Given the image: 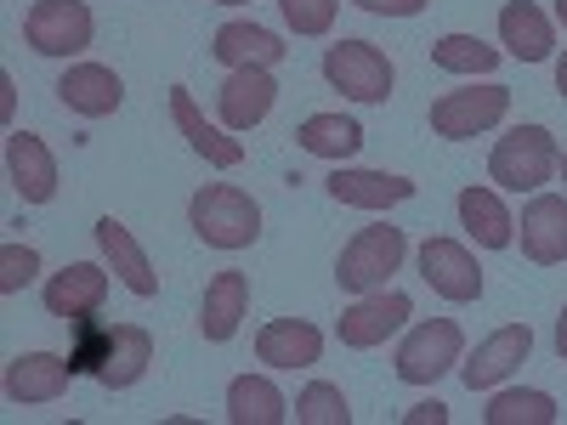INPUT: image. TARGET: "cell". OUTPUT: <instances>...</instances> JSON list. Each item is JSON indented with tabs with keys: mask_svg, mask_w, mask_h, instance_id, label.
<instances>
[{
	"mask_svg": "<svg viewBox=\"0 0 567 425\" xmlns=\"http://www.w3.org/2000/svg\"><path fill=\"white\" fill-rule=\"evenodd\" d=\"M187 221L210 250H250L261 239V205L233 182H210L187 199Z\"/></svg>",
	"mask_w": 567,
	"mask_h": 425,
	"instance_id": "obj_1",
	"label": "cell"
},
{
	"mask_svg": "<svg viewBox=\"0 0 567 425\" xmlns=\"http://www.w3.org/2000/svg\"><path fill=\"white\" fill-rule=\"evenodd\" d=\"M58 97H63V108L80 114V120H103V114H114V108L125 103V80H120L109 63H74V69H63V80H58Z\"/></svg>",
	"mask_w": 567,
	"mask_h": 425,
	"instance_id": "obj_18",
	"label": "cell"
},
{
	"mask_svg": "<svg viewBox=\"0 0 567 425\" xmlns=\"http://www.w3.org/2000/svg\"><path fill=\"white\" fill-rule=\"evenodd\" d=\"M561 154H556V136L545 125H516L494 142L488 154V176L505 187V194H539V187L556 176Z\"/></svg>",
	"mask_w": 567,
	"mask_h": 425,
	"instance_id": "obj_2",
	"label": "cell"
},
{
	"mask_svg": "<svg viewBox=\"0 0 567 425\" xmlns=\"http://www.w3.org/2000/svg\"><path fill=\"white\" fill-rule=\"evenodd\" d=\"M403 425H449V403H414L409 414H403Z\"/></svg>",
	"mask_w": 567,
	"mask_h": 425,
	"instance_id": "obj_34",
	"label": "cell"
},
{
	"mask_svg": "<svg viewBox=\"0 0 567 425\" xmlns=\"http://www.w3.org/2000/svg\"><path fill=\"white\" fill-rule=\"evenodd\" d=\"M91 34H97V18L85 0H34L23 12V40L40 58H80Z\"/></svg>",
	"mask_w": 567,
	"mask_h": 425,
	"instance_id": "obj_5",
	"label": "cell"
},
{
	"mask_svg": "<svg viewBox=\"0 0 567 425\" xmlns=\"http://www.w3.org/2000/svg\"><path fill=\"white\" fill-rule=\"evenodd\" d=\"M336 205H352V210H392L403 199H414V182L409 176H386V170H347L336 165V176L323 182Z\"/></svg>",
	"mask_w": 567,
	"mask_h": 425,
	"instance_id": "obj_22",
	"label": "cell"
},
{
	"mask_svg": "<svg viewBox=\"0 0 567 425\" xmlns=\"http://www.w3.org/2000/svg\"><path fill=\"white\" fill-rule=\"evenodd\" d=\"M40 272V250L34 245H0V296H18L23 283Z\"/></svg>",
	"mask_w": 567,
	"mask_h": 425,
	"instance_id": "obj_32",
	"label": "cell"
},
{
	"mask_svg": "<svg viewBox=\"0 0 567 425\" xmlns=\"http://www.w3.org/2000/svg\"><path fill=\"white\" fill-rule=\"evenodd\" d=\"M323 80L341 91V97L352 103H386L392 97V58L381 52V45H369V40H336L323 52Z\"/></svg>",
	"mask_w": 567,
	"mask_h": 425,
	"instance_id": "obj_4",
	"label": "cell"
},
{
	"mask_svg": "<svg viewBox=\"0 0 567 425\" xmlns=\"http://www.w3.org/2000/svg\"><path fill=\"white\" fill-rule=\"evenodd\" d=\"M409 256V239H403V227H363L352 232V245L341 250L336 261V283L347 296H374V290H386V278L403 267Z\"/></svg>",
	"mask_w": 567,
	"mask_h": 425,
	"instance_id": "obj_3",
	"label": "cell"
},
{
	"mask_svg": "<svg viewBox=\"0 0 567 425\" xmlns=\"http://www.w3.org/2000/svg\"><path fill=\"white\" fill-rule=\"evenodd\" d=\"M216 7H245V0H216Z\"/></svg>",
	"mask_w": 567,
	"mask_h": 425,
	"instance_id": "obj_40",
	"label": "cell"
},
{
	"mask_svg": "<svg viewBox=\"0 0 567 425\" xmlns=\"http://www.w3.org/2000/svg\"><path fill=\"white\" fill-rule=\"evenodd\" d=\"M528 352H534V329H528V323H505V329H494V335L471 352V357H460V381H465L471 392H494L516 363H528Z\"/></svg>",
	"mask_w": 567,
	"mask_h": 425,
	"instance_id": "obj_11",
	"label": "cell"
},
{
	"mask_svg": "<svg viewBox=\"0 0 567 425\" xmlns=\"http://www.w3.org/2000/svg\"><path fill=\"white\" fill-rule=\"evenodd\" d=\"M12 108H18V91H12V74H0V114L12 120Z\"/></svg>",
	"mask_w": 567,
	"mask_h": 425,
	"instance_id": "obj_35",
	"label": "cell"
},
{
	"mask_svg": "<svg viewBox=\"0 0 567 425\" xmlns=\"http://www.w3.org/2000/svg\"><path fill=\"white\" fill-rule=\"evenodd\" d=\"M296 142H301L312 159H336V165H347V159L363 148V125L347 120V114H312V120H301Z\"/></svg>",
	"mask_w": 567,
	"mask_h": 425,
	"instance_id": "obj_27",
	"label": "cell"
},
{
	"mask_svg": "<svg viewBox=\"0 0 567 425\" xmlns=\"http://www.w3.org/2000/svg\"><path fill=\"white\" fill-rule=\"evenodd\" d=\"M284 52H290V45L261 23H221L216 45H210V58L227 63V69H272V63H284Z\"/></svg>",
	"mask_w": 567,
	"mask_h": 425,
	"instance_id": "obj_23",
	"label": "cell"
},
{
	"mask_svg": "<svg viewBox=\"0 0 567 425\" xmlns=\"http://www.w3.org/2000/svg\"><path fill=\"white\" fill-rule=\"evenodd\" d=\"M499 45H483L477 34H443L437 45H432V63L443 69V74H471V80H488L494 69H499Z\"/></svg>",
	"mask_w": 567,
	"mask_h": 425,
	"instance_id": "obj_28",
	"label": "cell"
},
{
	"mask_svg": "<svg viewBox=\"0 0 567 425\" xmlns=\"http://www.w3.org/2000/svg\"><path fill=\"white\" fill-rule=\"evenodd\" d=\"M256 357L267 369H312L323 357V329L307 318H272L256 335Z\"/></svg>",
	"mask_w": 567,
	"mask_h": 425,
	"instance_id": "obj_20",
	"label": "cell"
},
{
	"mask_svg": "<svg viewBox=\"0 0 567 425\" xmlns=\"http://www.w3.org/2000/svg\"><path fill=\"white\" fill-rule=\"evenodd\" d=\"M227 419L233 425H284L290 419V403H284V392L267 374H239L227 386Z\"/></svg>",
	"mask_w": 567,
	"mask_h": 425,
	"instance_id": "obj_26",
	"label": "cell"
},
{
	"mask_svg": "<svg viewBox=\"0 0 567 425\" xmlns=\"http://www.w3.org/2000/svg\"><path fill=\"white\" fill-rule=\"evenodd\" d=\"M272 103H278L272 69H233L227 85L216 91V114H221L227 131H256L272 114Z\"/></svg>",
	"mask_w": 567,
	"mask_h": 425,
	"instance_id": "obj_14",
	"label": "cell"
},
{
	"mask_svg": "<svg viewBox=\"0 0 567 425\" xmlns=\"http://www.w3.org/2000/svg\"><path fill=\"white\" fill-rule=\"evenodd\" d=\"M352 7H363V12H374V18H420L425 0H352Z\"/></svg>",
	"mask_w": 567,
	"mask_h": 425,
	"instance_id": "obj_33",
	"label": "cell"
},
{
	"mask_svg": "<svg viewBox=\"0 0 567 425\" xmlns=\"http://www.w3.org/2000/svg\"><path fill=\"white\" fill-rule=\"evenodd\" d=\"M7 176L18 187L23 205H52L58 199V159L34 131H12L7 136Z\"/></svg>",
	"mask_w": 567,
	"mask_h": 425,
	"instance_id": "obj_15",
	"label": "cell"
},
{
	"mask_svg": "<svg viewBox=\"0 0 567 425\" xmlns=\"http://www.w3.org/2000/svg\"><path fill=\"white\" fill-rule=\"evenodd\" d=\"M97 250H103V261H109V272L125 283L131 296H142V301H154L159 296V272H154V261H148V250H142L136 239H131V227L125 221H114V216H103L97 227Z\"/></svg>",
	"mask_w": 567,
	"mask_h": 425,
	"instance_id": "obj_16",
	"label": "cell"
},
{
	"mask_svg": "<svg viewBox=\"0 0 567 425\" xmlns=\"http://www.w3.org/2000/svg\"><path fill=\"white\" fill-rule=\"evenodd\" d=\"M296 425H352L347 392L329 386V381H312V386L296 397Z\"/></svg>",
	"mask_w": 567,
	"mask_h": 425,
	"instance_id": "obj_30",
	"label": "cell"
},
{
	"mask_svg": "<svg viewBox=\"0 0 567 425\" xmlns=\"http://www.w3.org/2000/svg\"><path fill=\"white\" fill-rule=\"evenodd\" d=\"M414 318V301L398 296V290H374V296H358L347 312H341V346L352 352H369V346H386L398 329Z\"/></svg>",
	"mask_w": 567,
	"mask_h": 425,
	"instance_id": "obj_8",
	"label": "cell"
},
{
	"mask_svg": "<svg viewBox=\"0 0 567 425\" xmlns=\"http://www.w3.org/2000/svg\"><path fill=\"white\" fill-rule=\"evenodd\" d=\"M278 12H284V23H290L296 34H329L336 29L341 0H278Z\"/></svg>",
	"mask_w": 567,
	"mask_h": 425,
	"instance_id": "obj_31",
	"label": "cell"
},
{
	"mask_svg": "<svg viewBox=\"0 0 567 425\" xmlns=\"http://www.w3.org/2000/svg\"><path fill=\"white\" fill-rule=\"evenodd\" d=\"M556 18H561V23H567V0H556Z\"/></svg>",
	"mask_w": 567,
	"mask_h": 425,
	"instance_id": "obj_38",
	"label": "cell"
},
{
	"mask_svg": "<svg viewBox=\"0 0 567 425\" xmlns=\"http://www.w3.org/2000/svg\"><path fill=\"white\" fill-rule=\"evenodd\" d=\"M516 232H523V256L534 267H556L567 261V199L561 194H534L523 205V221H516Z\"/></svg>",
	"mask_w": 567,
	"mask_h": 425,
	"instance_id": "obj_17",
	"label": "cell"
},
{
	"mask_svg": "<svg viewBox=\"0 0 567 425\" xmlns=\"http://www.w3.org/2000/svg\"><path fill=\"white\" fill-rule=\"evenodd\" d=\"M488 425H556V397L516 386V392H494V403L483 408Z\"/></svg>",
	"mask_w": 567,
	"mask_h": 425,
	"instance_id": "obj_29",
	"label": "cell"
},
{
	"mask_svg": "<svg viewBox=\"0 0 567 425\" xmlns=\"http://www.w3.org/2000/svg\"><path fill=\"white\" fill-rule=\"evenodd\" d=\"M148 363H154V335H148V329H142V323H114L109 352H103V363H97L91 381L109 386V392H131L142 374H148Z\"/></svg>",
	"mask_w": 567,
	"mask_h": 425,
	"instance_id": "obj_21",
	"label": "cell"
},
{
	"mask_svg": "<svg viewBox=\"0 0 567 425\" xmlns=\"http://www.w3.org/2000/svg\"><path fill=\"white\" fill-rule=\"evenodd\" d=\"M245 312H250V272H216L210 283H205V301H199V335L205 341H233L239 335V323H245Z\"/></svg>",
	"mask_w": 567,
	"mask_h": 425,
	"instance_id": "obj_19",
	"label": "cell"
},
{
	"mask_svg": "<svg viewBox=\"0 0 567 425\" xmlns=\"http://www.w3.org/2000/svg\"><path fill=\"white\" fill-rule=\"evenodd\" d=\"M505 114H511V91L483 80V85H465V91H443L432 103V131L449 136V142H465V136L494 131Z\"/></svg>",
	"mask_w": 567,
	"mask_h": 425,
	"instance_id": "obj_7",
	"label": "cell"
},
{
	"mask_svg": "<svg viewBox=\"0 0 567 425\" xmlns=\"http://www.w3.org/2000/svg\"><path fill=\"white\" fill-rule=\"evenodd\" d=\"M45 312L63 318V323H80V318H97V307L109 301V261H69L63 272L45 278Z\"/></svg>",
	"mask_w": 567,
	"mask_h": 425,
	"instance_id": "obj_10",
	"label": "cell"
},
{
	"mask_svg": "<svg viewBox=\"0 0 567 425\" xmlns=\"http://www.w3.org/2000/svg\"><path fill=\"white\" fill-rule=\"evenodd\" d=\"M499 40H505V52L516 63H545L550 45H556L550 18L534 7V0H505V7H499Z\"/></svg>",
	"mask_w": 567,
	"mask_h": 425,
	"instance_id": "obj_24",
	"label": "cell"
},
{
	"mask_svg": "<svg viewBox=\"0 0 567 425\" xmlns=\"http://www.w3.org/2000/svg\"><path fill=\"white\" fill-rule=\"evenodd\" d=\"M460 227H465V239H477L483 250H511V239H516V221L499 205L494 187H465L460 194Z\"/></svg>",
	"mask_w": 567,
	"mask_h": 425,
	"instance_id": "obj_25",
	"label": "cell"
},
{
	"mask_svg": "<svg viewBox=\"0 0 567 425\" xmlns=\"http://www.w3.org/2000/svg\"><path fill=\"white\" fill-rule=\"evenodd\" d=\"M74 357H58V352H18L7 363V397L34 408V403H58L74 381Z\"/></svg>",
	"mask_w": 567,
	"mask_h": 425,
	"instance_id": "obj_12",
	"label": "cell"
},
{
	"mask_svg": "<svg viewBox=\"0 0 567 425\" xmlns=\"http://www.w3.org/2000/svg\"><path fill=\"white\" fill-rule=\"evenodd\" d=\"M556 176H561V182H567V154H561V165H556Z\"/></svg>",
	"mask_w": 567,
	"mask_h": 425,
	"instance_id": "obj_39",
	"label": "cell"
},
{
	"mask_svg": "<svg viewBox=\"0 0 567 425\" xmlns=\"http://www.w3.org/2000/svg\"><path fill=\"white\" fill-rule=\"evenodd\" d=\"M420 278L432 283L443 301H454V307L483 296V267H477V256H471L460 239H425L420 245Z\"/></svg>",
	"mask_w": 567,
	"mask_h": 425,
	"instance_id": "obj_9",
	"label": "cell"
},
{
	"mask_svg": "<svg viewBox=\"0 0 567 425\" xmlns=\"http://www.w3.org/2000/svg\"><path fill=\"white\" fill-rule=\"evenodd\" d=\"M171 120H176V131L187 136V148H194L205 165H216V170L245 165V142L227 136L221 125H210V120L199 114V103H194V91H187V85H171Z\"/></svg>",
	"mask_w": 567,
	"mask_h": 425,
	"instance_id": "obj_13",
	"label": "cell"
},
{
	"mask_svg": "<svg viewBox=\"0 0 567 425\" xmlns=\"http://www.w3.org/2000/svg\"><path fill=\"white\" fill-rule=\"evenodd\" d=\"M556 91H561V97H567V52L556 58Z\"/></svg>",
	"mask_w": 567,
	"mask_h": 425,
	"instance_id": "obj_37",
	"label": "cell"
},
{
	"mask_svg": "<svg viewBox=\"0 0 567 425\" xmlns=\"http://www.w3.org/2000/svg\"><path fill=\"white\" fill-rule=\"evenodd\" d=\"M460 352H465L460 323L454 318H425V323L409 329L403 346H398V381L432 386V381H443V374L460 363Z\"/></svg>",
	"mask_w": 567,
	"mask_h": 425,
	"instance_id": "obj_6",
	"label": "cell"
},
{
	"mask_svg": "<svg viewBox=\"0 0 567 425\" xmlns=\"http://www.w3.org/2000/svg\"><path fill=\"white\" fill-rule=\"evenodd\" d=\"M556 352H561V363H567V307H561V318H556Z\"/></svg>",
	"mask_w": 567,
	"mask_h": 425,
	"instance_id": "obj_36",
	"label": "cell"
}]
</instances>
